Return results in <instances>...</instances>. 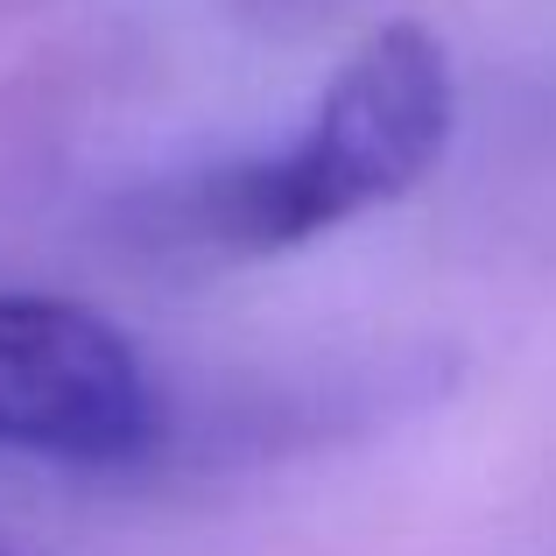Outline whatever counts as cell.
<instances>
[{"instance_id": "6da1fadb", "label": "cell", "mask_w": 556, "mask_h": 556, "mask_svg": "<svg viewBox=\"0 0 556 556\" xmlns=\"http://www.w3.org/2000/svg\"><path fill=\"white\" fill-rule=\"evenodd\" d=\"M458 127V78L430 28L388 22L325 85L317 113L275 155L212 169L184 198V226L218 254H289L374 204L408 198Z\"/></svg>"}, {"instance_id": "7a4b0ae2", "label": "cell", "mask_w": 556, "mask_h": 556, "mask_svg": "<svg viewBox=\"0 0 556 556\" xmlns=\"http://www.w3.org/2000/svg\"><path fill=\"white\" fill-rule=\"evenodd\" d=\"M163 437V394L135 339L71 296L0 289V451L50 465H135Z\"/></svg>"}, {"instance_id": "3957f363", "label": "cell", "mask_w": 556, "mask_h": 556, "mask_svg": "<svg viewBox=\"0 0 556 556\" xmlns=\"http://www.w3.org/2000/svg\"><path fill=\"white\" fill-rule=\"evenodd\" d=\"M0 556H14V549H0Z\"/></svg>"}]
</instances>
